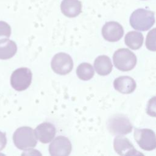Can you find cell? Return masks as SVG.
<instances>
[{
	"instance_id": "cell-1",
	"label": "cell",
	"mask_w": 156,
	"mask_h": 156,
	"mask_svg": "<svg viewBox=\"0 0 156 156\" xmlns=\"http://www.w3.org/2000/svg\"><path fill=\"white\" fill-rule=\"evenodd\" d=\"M154 23V13L144 9L135 10L130 17L131 26L137 30H147L151 28Z\"/></svg>"
},
{
	"instance_id": "cell-2",
	"label": "cell",
	"mask_w": 156,
	"mask_h": 156,
	"mask_svg": "<svg viewBox=\"0 0 156 156\" xmlns=\"http://www.w3.org/2000/svg\"><path fill=\"white\" fill-rule=\"evenodd\" d=\"M13 140L17 148L26 150L34 147L37 143L34 130L29 127H21L13 133Z\"/></svg>"
},
{
	"instance_id": "cell-3",
	"label": "cell",
	"mask_w": 156,
	"mask_h": 156,
	"mask_svg": "<svg viewBox=\"0 0 156 156\" xmlns=\"http://www.w3.org/2000/svg\"><path fill=\"white\" fill-rule=\"evenodd\" d=\"M107 127L112 134L119 136L130 133L133 127L127 116L122 114H116L108 118Z\"/></svg>"
},
{
	"instance_id": "cell-4",
	"label": "cell",
	"mask_w": 156,
	"mask_h": 156,
	"mask_svg": "<svg viewBox=\"0 0 156 156\" xmlns=\"http://www.w3.org/2000/svg\"><path fill=\"white\" fill-rule=\"evenodd\" d=\"M113 60L115 67L122 71H130L136 64V55L126 48L116 51L113 56Z\"/></svg>"
},
{
	"instance_id": "cell-5",
	"label": "cell",
	"mask_w": 156,
	"mask_h": 156,
	"mask_svg": "<svg viewBox=\"0 0 156 156\" xmlns=\"http://www.w3.org/2000/svg\"><path fill=\"white\" fill-rule=\"evenodd\" d=\"M32 74L27 68H20L15 70L11 75L10 83L15 90L23 91L27 89L32 82Z\"/></svg>"
},
{
	"instance_id": "cell-6",
	"label": "cell",
	"mask_w": 156,
	"mask_h": 156,
	"mask_svg": "<svg viewBox=\"0 0 156 156\" xmlns=\"http://www.w3.org/2000/svg\"><path fill=\"white\" fill-rule=\"evenodd\" d=\"M134 138L139 146L144 151H152L156 147L154 132L149 129H135Z\"/></svg>"
},
{
	"instance_id": "cell-7",
	"label": "cell",
	"mask_w": 156,
	"mask_h": 156,
	"mask_svg": "<svg viewBox=\"0 0 156 156\" xmlns=\"http://www.w3.org/2000/svg\"><path fill=\"white\" fill-rule=\"evenodd\" d=\"M51 68L54 72L58 74H67L73 69V59L69 55L66 53H57L53 57L51 60Z\"/></svg>"
},
{
	"instance_id": "cell-8",
	"label": "cell",
	"mask_w": 156,
	"mask_h": 156,
	"mask_svg": "<svg viewBox=\"0 0 156 156\" xmlns=\"http://www.w3.org/2000/svg\"><path fill=\"white\" fill-rule=\"evenodd\" d=\"M49 146V152L52 156H68L72 150L69 140L63 136H57Z\"/></svg>"
},
{
	"instance_id": "cell-9",
	"label": "cell",
	"mask_w": 156,
	"mask_h": 156,
	"mask_svg": "<svg viewBox=\"0 0 156 156\" xmlns=\"http://www.w3.org/2000/svg\"><path fill=\"white\" fill-rule=\"evenodd\" d=\"M113 147L119 155H140L142 153L136 150L129 140L122 135L117 136L113 141Z\"/></svg>"
},
{
	"instance_id": "cell-10",
	"label": "cell",
	"mask_w": 156,
	"mask_h": 156,
	"mask_svg": "<svg viewBox=\"0 0 156 156\" xmlns=\"http://www.w3.org/2000/svg\"><path fill=\"white\" fill-rule=\"evenodd\" d=\"M124 34L122 26L116 21L106 23L102 29V35L104 38L110 42L119 40Z\"/></svg>"
},
{
	"instance_id": "cell-11",
	"label": "cell",
	"mask_w": 156,
	"mask_h": 156,
	"mask_svg": "<svg viewBox=\"0 0 156 156\" xmlns=\"http://www.w3.org/2000/svg\"><path fill=\"white\" fill-rule=\"evenodd\" d=\"M55 128L50 123L44 122L39 124L34 130L36 138L42 143H48L54 138L55 135Z\"/></svg>"
},
{
	"instance_id": "cell-12",
	"label": "cell",
	"mask_w": 156,
	"mask_h": 156,
	"mask_svg": "<svg viewBox=\"0 0 156 156\" xmlns=\"http://www.w3.org/2000/svg\"><path fill=\"white\" fill-rule=\"evenodd\" d=\"M115 89L123 94H130L133 92L136 84L135 80L131 77L123 76L115 79L113 82Z\"/></svg>"
},
{
	"instance_id": "cell-13",
	"label": "cell",
	"mask_w": 156,
	"mask_h": 156,
	"mask_svg": "<svg viewBox=\"0 0 156 156\" xmlns=\"http://www.w3.org/2000/svg\"><path fill=\"white\" fill-rule=\"evenodd\" d=\"M60 9L64 15L69 18H74L81 13L82 3L79 0H63Z\"/></svg>"
},
{
	"instance_id": "cell-14",
	"label": "cell",
	"mask_w": 156,
	"mask_h": 156,
	"mask_svg": "<svg viewBox=\"0 0 156 156\" xmlns=\"http://www.w3.org/2000/svg\"><path fill=\"white\" fill-rule=\"evenodd\" d=\"M94 67L96 73L101 76H107L112 70L113 65L110 58L105 55L98 56L94 60Z\"/></svg>"
},
{
	"instance_id": "cell-15",
	"label": "cell",
	"mask_w": 156,
	"mask_h": 156,
	"mask_svg": "<svg viewBox=\"0 0 156 156\" xmlns=\"http://www.w3.org/2000/svg\"><path fill=\"white\" fill-rule=\"evenodd\" d=\"M17 51L16 43L8 38L0 40V59L6 60L13 57Z\"/></svg>"
},
{
	"instance_id": "cell-16",
	"label": "cell",
	"mask_w": 156,
	"mask_h": 156,
	"mask_svg": "<svg viewBox=\"0 0 156 156\" xmlns=\"http://www.w3.org/2000/svg\"><path fill=\"white\" fill-rule=\"evenodd\" d=\"M143 34L136 31L129 32L124 38L126 44L133 50L140 49L143 45Z\"/></svg>"
},
{
	"instance_id": "cell-17",
	"label": "cell",
	"mask_w": 156,
	"mask_h": 156,
	"mask_svg": "<svg viewBox=\"0 0 156 156\" xmlns=\"http://www.w3.org/2000/svg\"><path fill=\"white\" fill-rule=\"evenodd\" d=\"M76 74L78 77L83 80L91 79L94 74L92 65L88 63H80L76 69Z\"/></svg>"
},
{
	"instance_id": "cell-18",
	"label": "cell",
	"mask_w": 156,
	"mask_h": 156,
	"mask_svg": "<svg viewBox=\"0 0 156 156\" xmlns=\"http://www.w3.org/2000/svg\"><path fill=\"white\" fill-rule=\"evenodd\" d=\"M146 46L149 50L155 51V28H154L147 34L146 40Z\"/></svg>"
},
{
	"instance_id": "cell-19",
	"label": "cell",
	"mask_w": 156,
	"mask_h": 156,
	"mask_svg": "<svg viewBox=\"0 0 156 156\" xmlns=\"http://www.w3.org/2000/svg\"><path fill=\"white\" fill-rule=\"evenodd\" d=\"M11 34V27L6 22L0 21V40L8 38Z\"/></svg>"
},
{
	"instance_id": "cell-20",
	"label": "cell",
	"mask_w": 156,
	"mask_h": 156,
	"mask_svg": "<svg viewBox=\"0 0 156 156\" xmlns=\"http://www.w3.org/2000/svg\"><path fill=\"white\" fill-rule=\"evenodd\" d=\"M7 143V138L5 133L0 131V151L2 150Z\"/></svg>"
}]
</instances>
